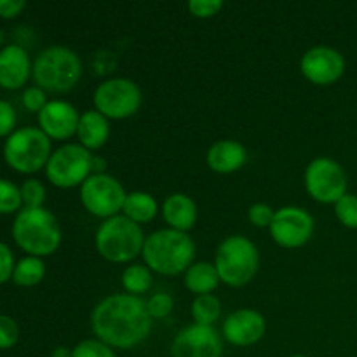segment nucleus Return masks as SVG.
Segmentation results:
<instances>
[{
  "instance_id": "nucleus-1",
  "label": "nucleus",
  "mask_w": 357,
  "mask_h": 357,
  "mask_svg": "<svg viewBox=\"0 0 357 357\" xmlns=\"http://www.w3.org/2000/svg\"><path fill=\"white\" fill-rule=\"evenodd\" d=\"M152 323L146 300L128 293L107 296L91 312V328L98 340L122 351L143 344L152 331Z\"/></svg>"
},
{
  "instance_id": "nucleus-2",
  "label": "nucleus",
  "mask_w": 357,
  "mask_h": 357,
  "mask_svg": "<svg viewBox=\"0 0 357 357\" xmlns=\"http://www.w3.org/2000/svg\"><path fill=\"white\" fill-rule=\"evenodd\" d=\"M142 257L155 274L178 275L194 264L195 244L187 232L160 229L146 237Z\"/></svg>"
},
{
  "instance_id": "nucleus-3",
  "label": "nucleus",
  "mask_w": 357,
  "mask_h": 357,
  "mask_svg": "<svg viewBox=\"0 0 357 357\" xmlns=\"http://www.w3.org/2000/svg\"><path fill=\"white\" fill-rule=\"evenodd\" d=\"M13 237L28 257L44 258L58 251L61 229L49 209L23 208L14 218Z\"/></svg>"
},
{
  "instance_id": "nucleus-4",
  "label": "nucleus",
  "mask_w": 357,
  "mask_h": 357,
  "mask_svg": "<svg viewBox=\"0 0 357 357\" xmlns=\"http://www.w3.org/2000/svg\"><path fill=\"white\" fill-rule=\"evenodd\" d=\"M145 234L138 223L131 222L124 215L103 220L94 236L96 250L105 260L112 264H131L143 253Z\"/></svg>"
},
{
  "instance_id": "nucleus-5",
  "label": "nucleus",
  "mask_w": 357,
  "mask_h": 357,
  "mask_svg": "<svg viewBox=\"0 0 357 357\" xmlns=\"http://www.w3.org/2000/svg\"><path fill=\"white\" fill-rule=\"evenodd\" d=\"M31 75L40 89L66 93L79 84L82 77V61L72 49L52 45L35 58Z\"/></svg>"
},
{
  "instance_id": "nucleus-6",
  "label": "nucleus",
  "mask_w": 357,
  "mask_h": 357,
  "mask_svg": "<svg viewBox=\"0 0 357 357\" xmlns=\"http://www.w3.org/2000/svg\"><path fill=\"white\" fill-rule=\"evenodd\" d=\"M215 267L223 284L243 288L258 274L260 251L248 237L229 236L216 250Z\"/></svg>"
},
{
  "instance_id": "nucleus-7",
  "label": "nucleus",
  "mask_w": 357,
  "mask_h": 357,
  "mask_svg": "<svg viewBox=\"0 0 357 357\" xmlns=\"http://www.w3.org/2000/svg\"><path fill=\"white\" fill-rule=\"evenodd\" d=\"M52 153L51 139L40 128H20L3 143V159L21 174H33L45 169Z\"/></svg>"
},
{
  "instance_id": "nucleus-8",
  "label": "nucleus",
  "mask_w": 357,
  "mask_h": 357,
  "mask_svg": "<svg viewBox=\"0 0 357 357\" xmlns=\"http://www.w3.org/2000/svg\"><path fill=\"white\" fill-rule=\"evenodd\" d=\"M93 152L80 143H66L49 157L45 176L58 188L82 187L84 181L93 174Z\"/></svg>"
},
{
  "instance_id": "nucleus-9",
  "label": "nucleus",
  "mask_w": 357,
  "mask_h": 357,
  "mask_svg": "<svg viewBox=\"0 0 357 357\" xmlns=\"http://www.w3.org/2000/svg\"><path fill=\"white\" fill-rule=\"evenodd\" d=\"M142 89L138 84L126 77L107 79L96 87L93 94L94 110L108 121H124L132 117L142 107Z\"/></svg>"
},
{
  "instance_id": "nucleus-10",
  "label": "nucleus",
  "mask_w": 357,
  "mask_h": 357,
  "mask_svg": "<svg viewBox=\"0 0 357 357\" xmlns=\"http://www.w3.org/2000/svg\"><path fill=\"white\" fill-rule=\"evenodd\" d=\"M128 192L112 174H91L80 187V202L89 215L108 220L121 215Z\"/></svg>"
},
{
  "instance_id": "nucleus-11",
  "label": "nucleus",
  "mask_w": 357,
  "mask_h": 357,
  "mask_svg": "<svg viewBox=\"0 0 357 357\" xmlns=\"http://www.w3.org/2000/svg\"><path fill=\"white\" fill-rule=\"evenodd\" d=\"M303 185L314 201L335 206L347 194V173L337 160L317 157L305 167Z\"/></svg>"
},
{
  "instance_id": "nucleus-12",
  "label": "nucleus",
  "mask_w": 357,
  "mask_h": 357,
  "mask_svg": "<svg viewBox=\"0 0 357 357\" xmlns=\"http://www.w3.org/2000/svg\"><path fill=\"white\" fill-rule=\"evenodd\" d=\"M314 230H316V222L312 215L298 206H284L278 209L274 222L268 227L272 241L286 250L305 246L312 239Z\"/></svg>"
},
{
  "instance_id": "nucleus-13",
  "label": "nucleus",
  "mask_w": 357,
  "mask_h": 357,
  "mask_svg": "<svg viewBox=\"0 0 357 357\" xmlns=\"http://www.w3.org/2000/svg\"><path fill=\"white\" fill-rule=\"evenodd\" d=\"M173 357H222L223 337L215 326L190 324L178 331L171 344Z\"/></svg>"
},
{
  "instance_id": "nucleus-14",
  "label": "nucleus",
  "mask_w": 357,
  "mask_h": 357,
  "mask_svg": "<svg viewBox=\"0 0 357 357\" xmlns=\"http://www.w3.org/2000/svg\"><path fill=\"white\" fill-rule=\"evenodd\" d=\"M300 72L316 86H331L345 73V58L328 45L310 47L300 59Z\"/></svg>"
},
{
  "instance_id": "nucleus-15",
  "label": "nucleus",
  "mask_w": 357,
  "mask_h": 357,
  "mask_svg": "<svg viewBox=\"0 0 357 357\" xmlns=\"http://www.w3.org/2000/svg\"><path fill=\"white\" fill-rule=\"evenodd\" d=\"M267 323L258 310L239 309L222 324V337L236 347H251L265 337Z\"/></svg>"
},
{
  "instance_id": "nucleus-16",
  "label": "nucleus",
  "mask_w": 357,
  "mask_h": 357,
  "mask_svg": "<svg viewBox=\"0 0 357 357\" xmlns=\"http://www.w3.org/2000/svg\"><path fill=\"white\" fill-rule=\"evenodd\" d=\"M79 121V110L63 100H51L38 114V128L51 142H65L75 136Z\"/></svg>"
},
{
  "instance_id": "nucleus-17",
  "label": "nucleus",
  "mask_w": 357,
  "mask_h": 357,
  "mask_svg": "<svg viewBox=\"0 0 357 357\" xmlns=\"http://www.w3.org/2000/svg\"><path fill=\"white\" fill-rule=\"evenodd\" d=\"M30 56L21 45L9 44L0 49V87L2 89H20L31 75Z\"/></svg>"
},
{
  "instance_id": "nucleus-18",
  "label": "nucleus",
  "mask_w": 357,
  "mask_h": 357,
  "mask_svg": "<svg viewBox=\"0 0 357 357\" xmlns=\"http://www.w3.org/2000/svg\"><path fill=\"white\" fill-rule=\"evenodd\" d=\"M209 169L218 174H232L248 162V150L236 139H220L206 153Z\"/></svg>"
},
{
  "instance_id": "nucleus-19",
  "label": "nucleus",
  "mask_w": 357,
  "mask_h": 357,
  "mask_svg": "<svg viewBox=\"0 0 357 357\" xmlns=\"http://www.w3.org/2000/svg\"><path fill=\"white\" fill-rule=\"evenodd\" d=\"M160 213L164 222L167 223V229L180 230V232L188 234V230L194 229L197 222V204L190 195L180 192L167 195L160 206Z\"/></svg>"
},
{
  "instance_id": "nucleus-20",
  "label": "nucleus",
  "mask_w": 357,
  "mask_h": 357,
  "mask_svg": "<svg viewBox=\"0 0 357 357\" xmlns=\"http://www.w3.org/2000/svg\"><path fill=\"white\" fill-rule=\"evenodd\" d=\"M77 138L89 152L103 149L110 138V121L98 110L84 112L77 128Z\"/></svg>"
},
{
  "instance_id": "nucleus-21",
  "label": "nucleus",
  "mask_w": 357,
  "mask_h": 357,
  "mask_svg": "<svg viewBox=\"0 0 357 357\" xmlns=\"http://www.w3.org/2000/svg\"><path fill=\"white\" fill-rule=\"evenodd\" d=\"M185 286L195 296L211 295L220 286V275L215 264L209 261H194L185 272Z\"/></svg>"
},
{
  "instance_id": "nucleus-22",
  "label": "nucleus",
  "mask_w": 357,
  "mask_h": 357,
  "mask_svg": "<svg viewBox=\"0 0 357 357\" xmlns=\"http://www.w3.org/2000/svg\"><path fill=\"white\" fill-rule=\"evenodd\" d=\"M157 213H159V204H157L155 197L143 190L129 192L124 201V208H122V215L138 225L150 223L155 218Z\"/></svg>"
},
{
  "instance_id": "nucleus-23",
  "label": "nucleus",
  "mask_w": 357,
  "mask_h": 357,
  "mask_svg": "<svg viewBox=\"0 0 357 357\" xmlns=\"http://www.w3.org/2000/svg\"><path fill=\"white\" fill-rule=\"evenodd\" d=\"M45 278V264L42 258L24 257L16 261L13 272V282L21 288H33L40 284Z\"/></svg>"
},
{
  "instance_id": "nucleus-24",
  "label": "nucleus",
  "mask_w": 357,
  "mask_h": 357,
  "mask_svg": "<svg viewBox=\"0 0 357 357\" xmlns=\"http://www.w3.org/2000/svg\"><path fill=\"white\" fill-rule=\"evenodd\" d=\"M152 271L145 264L128 265L121 275V284L128 291V295H145L152 288Z\"/></svg>"
},
{
  "instance_id": "nucleus-25",
  "label": "nucleus",
  "mask_w": 357,
  "mask_h": 357,
  "mask_svg": "<svg viewBox=\"0 0 357 357\" xmlns=\"http://www.w3.org/2000/svg\"><path fill=\"white\" fill-rule=\"evenodd\" d=\"M192 317L195 324L202 326H213L222 317V302L216 295H201L195 296L190 307Z\"/></svg>"
},
{
  "instance_id": "nucleus-26",
  "label": "nucleus",
  "mask_w": 357,
  "mask_h": 357,
  "mask_svg": "<svg viewBox=\"0 0 357 357\" xmlns=\"http://www.w3.org/2000/svg\"><path fill=\"white\" fill-rule=\"evenodd\" d=\"M23 209L21 190L16 183L0 178V215H13Z\"/></svg>"
},
{
  "instance_id": "nucleus-27",
  "label": "nucleus",
  "mask_w": 357,
  "mask_h": 357,
  "mask_svg": "<svg viewBox=\"0 0 357 357\" xmlns=\"http://www.w3.org/2000/svg\"><path fill=\"white\" fill-rule=\"evenodd\" d=\"M335 216L338 222L347 229H357V195L345 194L340 201L335 204Z\"/></svg>"
},
{
  "instance_id": "nucleus-28",
  "label": "nucleus",
  "mask_w": 357,
  "mask_h": 357,
  "mask_svg": "<svg viewBox=\"0 0 357 357\" xmlns=\"http://www.w3.org/2000/svg\"><path fill=\"white\" fill-rule=\"evenodd\" d=\"M23 208H44L45 202V187L40 180H24L20 187Z\"/></svg>"
},
{
  "instance_id": "nucleus-29",
  "label": "nucleus",
  "mask_w": 357,
  "mask_h": 357,
  "mask_svg": "<svg viewBox=\"0 0 357 357\" xmlns=\"http://www.w3.org/2000/svg\"><path fill=\"white\" fill-rule=\"evenodd\" d=\"M72 357H117L110 345L98 338H87L72 349Z\"/></svg>"
},
{
  "instance_id": "nucleus-30",
  "label": "nucleus",
  "mask_w": 357,
  "mask_h": 357,
  "mask_svg": "<svg viewBox=\"0 0 357 357\" xmlns=\"http://www.w3.org/2000/svg\"><path fill=\"white\" fill-rule=\"evenodd\" d=\"M146 309L152 319H166L171 316L174 309V300L169 293H153L149 300H146Z\"/></svg>"
},
{
  "instance_id": "nucleus-31",
  "label": "nucleus",
  "mask_w": 357,
  "mask_h": 357,
  "mask_svg": "<svg viewBox=\"0 0 357 357\" xmlns=\"http://www.w3.org/2000/svg\"><path fill=\"white\" fill-rule=\"evenodd\" d=\"M20 340V328L13 317L0 314V351L13 349Z\"/></svg>"
},
{
  "instance_id": "nucleus-32",
  "label": "nucleus",
  "mask_w": 357,
  "mask_h": 357,
  "mask_svg": "<svg viewBox=\"0 0 357 357\" xmlns=\"http://www.w3.org/2000/svg\"><path fill=\"white\" fill-rule=\"evenodd\" d=\"M275 209L272 206L265 204V202H255L253 206H250L248 209V218L258 229H268L274 222Z\"/></svg>"
},
{
  "instance_id": "nucleus-33",
  "label": "nucleus",
  "mask_w": 357,
  "mask_h": 357,
  "mask_svg": "<svg viewBox=\"0 0 357 357\" xmlns=\"http://www.w3.org/2000/svg\"><path fill=\"white\" fill-rule=\"evenodd\" d=\"M187 9L194 17L209 20L223 9V2L222 0H190L187 3Z\"/></svg>"
},
{
  "instance_id": "nucleus-34",
  "label": "nucleus",
  "mask_w": 357,
  "mask_h": 357,
  "mask_svg": "<svg viewBox=\"0 0 357 357\" xmlns=\"http://www.w3.org/2000/svg\"><path fill=\"white\" fill-rule=\"evenodd\" d=\"M21 101H23V107L26 108L28 112H35V114H40L42 108L49 103L47 94H45L44 89H40L38 86L26 87L23 91V96H21Z\"/></svg>"
},
{
  "instance_id": "nucleus-35",
  "label": "nucleus",
  "mask_w": 357,
  "mask_h": 357,
  "mask_svg": "<svg viewBox=\"0 0 357 357\" xmlns=\"http://www.w3.org/2000/svg\"><path fill=\"white\" fill-rule=\"evenodd\" d=\"M17 115L9 101L0 100V138H9L16 131Z\"/></svg>"
},
{
  "instance_id": "nucleus-36",
  "label": "nucleus",
  "mask_w": 357,
  "mask_h": 357,
  "mask_svg": "<svg viewBox=\"0 0 357 357\" xmlns=\"http://www.w3.org/2000/svg\"><path fill=\"white\" fill-rule=\"evenodd\" d=\"M14 267H16V260H14L13 251L6 243H0V284L13 279Z\"/></svg>"
},
{
  "instance_id": "nucleus-37",
  "label": "nucleus",
  "mask_w": 357,
  "mask_h": 357,
  "mask_svg": "<svg viewBox=\"0 0 357 357\" xmlns=\"http://www.w3.org/2000/svg\"><path fill=\"white\" fill-rule=\"evenodd\" d=\"M24 7H26L24 0H0V17L14 20L23 13Z\"/></svg>"
},
{
  "instance_id": "nucleus-38",
  "label": "nucleus",
  "mask_w": 357,
  "mask_h": 357,
  "mask_svg": "<svg viewBox=\"0 0 357 357\" xmlns=\"http://www.w3.org/2000/svg\"><path fill=\"white\" fill-rule=\"evenodd\" d=\"M107 169V159L100 155L93 157V174H105Z\"/></svg>"
},
{
  "instance_id": "nucleus-39",
  "label": "nucleus",
  "mask_w": 357,
  "mask_h": 357,
  "mask_svg": "<svg viewBox=\"0 0 357 357\" xmlns=\"http://www.w3.org/2000/svg\"><path fill=\"white\" fill-rule=\"evenodd\" d=\"M51 357H72V349L63 347V345H59V347L52 349Z\"/></svg>"
},
{
  "instance_id": "nucleus-40",
  "label": "nucleus",
  "mask_w": 357,
  "mask_h": 357,
  "mask_svg": "<svg viewBox=\"0 0 357 357\" xmlns=\"http://www.w3.org/2000/svg\"><path fill=\"white\" fill-rule=\"evenodd\" d=\"M288 357H307V356H302V354H293V356H288Z\"/></svg>"
}]
</instances>
